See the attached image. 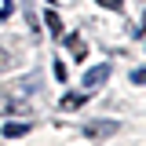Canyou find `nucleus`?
Segmentation results:
<instances>
[{
  "label": "nucleus",
  "instance_id": "obj_5",
  "mask_svg": "<svg viewBox=\"0 0 146 146\" xmlns=\"http://www.w3.org/2000/svg\"><path fill=\"white\" fill-rule=\"evenodd\" d=\"M26 131H29L26 121H11V124H4V139H22Z\"/></svg>",
  "mask_w": 146,
  "mask_h": 146
},
{
  "label": "nucleus",
  "instance_id": "obj_6",
  "mask_svg": "<svg viewBox=\"0 0 146 146\" xmlns=\"http://www.w3.org/2000/svg\"><path fill=\"white\" fill-rule=\"evenodd\" d=\"M44 22H48V29H51V36L58 40V36H62V18H58V15L51 11V7H48V11H44Z\"/></svg>",
  "mask_w": 146,
  "mask_h": 146
},
{
  "label": "nucleus",
  "instance_id": "obj_7",
  "mask_svg": "<svg viewBox=\"0 0 146 146\" xmlns=\"http://www.w3.org/2000/svg\"><path fill=\"white\" fill-rule=\"evenodd\" d=\"M84 102H88L84 91H80V95H66V99H62V110H77V106H84Z\"/></svg>",
  "mask_w": 146,
  "mask_h": 146
},
{
  "label": "nucleus",
  "instance_id": "obj_1",
  "mask_svg": "<svg viewBox=\"0 0 146 146\" xmlns=\"http://www.w3.org/2000/svg\"><path fill=\"white\" fill-rule=\"evenodd\" d=\"M36 88H40V77H26V80H18L11 88H4V95H0V113H22V99L33 95Z\"/></svg>",
  "mask_w": 146,
  "mask_h": 146
},
{
  "label": "nucleus",
  "instance_id": "obj_10",
  "mask_svg": "<svg viewBox=\"0 0 146 146\" xmlns=\"http://www.w3.org/2000/svg\"><path fill=\"white\" fill-rule=\"evenodd\" d=\"M11 66V58H7V51H0V70H7Z\"/></svg>",
  "mask_w": 146,
  "mask_h": 146
},
{
  "label": "nucleus",
  "instance_id": "obj_3",
  "mask_svg": "<svg viewBox=\"0 0 146 146\" xmlns=\"http://www.w3.org/2000/svg\"><path fill=\"white\" fill-rule=\"evenodd\" d=\"M58 40H66V48H70L77 58H88V44H84V36H80V33H62Z\"/></svg>",
  "mask_w": 146,
  "mask_h": 146
},
{
  "label": "nucleus",
  "instance_id": "obj_9",
  "mask_svg": "<svg viewBox=\"0 0 146 146\" xmlns=\"http://www.w3.org/2000/svg\"><path fill=\"white\" fill-rule=\"evenodd\" d=\"M146 80V70H131V84H143Z\"/></svg>",
  "mask_w": 146,
  "mask_h": 146
},
{
  "label": "nucleus",
  "instance_id": "obj_8",
  "mask_svg": "<svg viewBox=\"0 0 146 146\" xmlns=\"http://www.w3.org/2000/svg\"><path fill=\"white\" fill-rule=\"evenodd\" d=\"M99 7H106V11H121L124 7V0H95Z\"/></svg>",
  "mask_w": 146,
  "mask_h": 146
},
{
  "label": "nucleus",
  "instance_id": "obj_4",
  "mask_svg": "<svg viewBox=\"0 0 146 146\" xmlns=\"http://www.w3.org/2000/svg\"><path fill=\"white\" fill-rule=\"evenodd\" d=\"M91 139H99V135H110V131H117V121H95V124H88L84 128Z\"/></svg>",
  "mask_w": 146,
  "mask_h": 146
},
{
  "label": "nucleus",
  "instance_id": "obj_2",
  "mask_svg": "<svg viewBox=\"0 0 146 146\" xmlns=\"http://www.w3.org/2000/svg\"><path fill=\"white\" fill-rule=\"evenodd\" d=\"M106 80H110V66H106V62H99V66H91V70L84 73V80H80V84H84V95H95V91L102 88Z\"/></svg>",
  "mask_w": 146,
  "mask_h": 146
}]
</instances>
